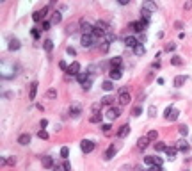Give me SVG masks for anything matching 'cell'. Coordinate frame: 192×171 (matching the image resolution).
Wrapping results in <instances>:
<instances>
[{
    "instance_id": "15",
    "label": "cell",
    "mask_w": 192,
    "mask_h": 171,
    "mask_svg": "<svg viewBox=\"0 0 192 171\" xmlns=\"http://www.w3.org/2000/svg\"><path fill=\"white\" fill-rule=\"evenodd\" d=\"M148 143H149L148 136H144V137H139V139H137V148H139V150H146V148H148Z\"/></svg>"
},
{
    "instance_id": "52",
    "label": "cell",
    "mask_w": 192,
    "mask_h": 171,
    "mask_svg": "<svg viewBox=\"0 0 192 171\" xmlns=\"http://www.w3.org/2000/svg\"><path fill=\"white\" fill-rule=\"evenodd\" d=\"M66 52H68L70 55H77V50H75L73 47H68V50H66Z\"/></svg>"
},
{
    "instance_id": "28",
    "label": "cell",
    "mask_w": 192,
    "mask_h": 171,
    "mask_svg": "<svg viewBox=\"0 0 192 171\" xmlns=\"http://www.w3.org/2000/svg\"><path fill=\"white\" fill-rule=\"evenodd\" d=\"M91 123H101V114L100 112H93V116L89 118Z\"/></svg>"
},
{
    "instance_id": "35",
    "label": "cell",
    "mask_w": 192,
    "mask_h": 171,
    "mask_svg": "<svg viewBox=\"0 0 192 171\" xmlns=\"http://www.w3.org/2000/svg\"><path fill=\"white\" fill-rule=\"evenodd\" d=\"M91 84H93V77H89L87 80H85V82L82 84V88H84L85 91H89V89H91Z\"/></svg>"
},
{
    "instance_id": "31",
    "label": "cell",
    "mask_w": 192,
    "mask_h": 171,
    "mask_svg": "<svg viewBox=\"0 0 192 171\" xmlns=\"http://www.w3.org/2000/svg\"><path fill=\"white\" fill-rule=\"evenodd\" d=\"M43 47H45V50H46V52H50V50L53 48V43H52V39H45V41H43Z\"/></svg>"
},
{
    "instance_id": "48",
    "label": "cell",
    "mask_w": 192,
    "mask_h": 171,
    "mask_svg": "<svg viewBox=\"0 0 192 171\" xmlns=\"http://www.w3.org/2000/svg\"><path fill=\"white\" fill-rule=\"evenodd\" d=\"M174 48H176V43H169V45H165V50L167 52H173Z\"/></svg>"
},
{
    "instance_id": "30",
    "label": "cell",
    "mask_w": 192,
    "mask_h": 171,
    "mask_svg": "<svg viewBox=\"0 0 192 171\" xmlns=\"http://www.w3.org/2000/svg\"><path fill=\"white\" fill-rule=\"evenodd\" d=\"M134 52H135V55H142V54L146 52V48H144V45H142V43H139V45L134 48Z\"/></svg>"
},
{
    "instance_id": "16",
    "label": "cell",
    "mask_w": 192,
    "mask_h": 171,
    "mask_svg": "<svg viewBox=\"0 0 192 171\" xmlns=\"http://www.w3.org/2000/svg\"><path fill=\"white\" fill-rule=\"evenodd\" d=\"M178 150H180V152H183V153H187L188 150H190V144L185 139H181V141H178Z\"/></svg>"
},
{
    "instance_id": "11",
    "label": "cell",
    "mask_w": 192,
    "mask_h": 171,
    "mask_svg": "<svg viewBox=\"0 0 192 171\" xmlns=\"http://www.w3.org/2000/svg\"><path fill=\"white\" fill-rule=\"evenodd\" d=\"M66 71H68L70 75H78V73H80V62H77V61H75V62H71L70 66H68V70H66Z\"/></svg>"
},
{
    "instance_id": "10",
    "label": "cell",
    "mask_w": 192,
    "mask_h": 171,
    "mask_svg": "<svg viewBox=\"0 0 192 171\" xmlns=\"http://www.w3.org/2000/svg\"><path fill=\"white\" fill-rule=\"evenodd\" d=\"M176 153H178V146H167L165 148V159H169V160H173L174 157H176Z\"/></svg>"
},
{
    "instance_id": "53",
    "label": "cell",
    "mask_w": 192,
    "mask_h": 171,
    "mask_svg": "<svg viewBox=\"0 0 192 171\" xmlns=\"http://www.w3.org/2000/svg\"><path fill=\"white\" fill-rule=\"evenodd\" d=\"M62 167H64V171H71V164H70L68 160L64 162V166H62Z\"/></svg>"
},
{
    "instance_id": "45",
    "label": "cell",
    "mask_w": 192,
    "mask_h": 171,
    "mask_svg": "<svg viewBox=\"0 0 192 171\" xmlns=\"http://www.w3.org/2000/svg\"><path fill=\"white\" fill-rule=\"evenodd\" d=\"M50 25H52V21H46V20H45V21H43V25H41V30H48Z\"/></svg>"
},
{
    "instance_id": "1",
    "label": "cell",
    "mask_w": 192,
    "mask_h": 171,
    "mask_svg": "<svg viewBox=\"0 0 192 171\" xmlns=\"http://www.w3.org/2000/svg\"><path fill=\"white\" fill-rule=\"evenodd\" d=\"M130 100H132V95L128 93V89L126 88H121L119 89V96H117L119 105H128V103H130Z\"/></svg>"
},
{
    "instance_id": "8",
    "label": "cell",
    "mask_w": 192,
    "mask_h": 171,
    "mask_svg": "<svg viewBox=\"0 0 192 171\" xmlns=\"http://www.w3.org/2000/svg\"><path fill=\"white\" fill-rule=\"evenodd\" d=\"M146 25H148V23H144L142 20H141V21H132V23H130V29L135 30V32H142V30L146 29Z\"/></svg>"
},
{
    "instance_id": "39",
    "label": "cell",
    "mask_w": 192,
    "mask_h": 171,
    "mask_svg": "<svg viewBox=\"0 0 192 171\" xmlns=\"http://www.w3.org/2000/svg\"><path fill=\"white\" fill-rule=\"evenodd\" d=\"M178 132H180L181 136H187V134H188V126H187V125H180V126H178Z\"/></svg>"
},
{
    "instance_id": "14",
    "label": "cell",
    "mask_w": 192,
    "mask_h": 171,
    "mask_svg": "<svg viewBox=\"0 0 192 171\" xmlns=\"http://www.w3.org/2000/svg\"><path fill=\"white\" fill-rule=\"evenodd\" d=\"M124 45H126L128 48H135V47L139 45V41H137L134 36H128V37H124Z\"/></svg>"
},
{
    "instance_id": "57",
    "label": "cell",
    "mask_w": 192,
    "mask_h": 171,
    "mask_svg": "<svg viewBox=\"0 0 192 171\" xmlns=\"http://www.w3.org/2000/svg\"><path fill=\"white\" fill-rule=\"evenodd\" d=\"M190 7H192V0H187V4H185V9H187V11H188V9H190Z\"/></svg>"
},
{
    "instance_id": "42",
    "label": "cell",
    "mask_w": 192,
    "mask_h": 171,
    "mask_svg": "<svg viewBox=\"0 0 192 171\" xmlns=\"http://www.w3.org/2000/svg\"><path fill=\"white\" fill-rule=\"evenodd\" d=\"M68 155H70V150H68V146H62V148H60V157L68 159Z\"/></svg>"
},
{
    "instance_id": "20",
    "label": "cell",
    "mask_w": 192,
    "mask_h": 171,
    "mask_svg": "<svg viewBox=\"0 0 192 171\" xmlns=\"http://www.w3.org/2000/svg\"><path fill=\"white\" fill-rule=\"evenodd\" d=\"M18 48H20V41L16 37H11L9 39V50L13 52V50H18Z\"/></svg>"
},
{
    "instance_id": "58",
    "label": "cell",
    "mask_w": 192,
    "mask_h": 171,
    "mask_svg": "<svg viewBox=\"0 0 192 171\" xmlns=\"http://www.w3.org/2000/svg\"><path fill=\"white\" fill-rule=\"evenodd\" d=\"M117 2H119L121 6H128V2H130V0H117Z\"/></svg>"
},
{
    "instance_id": "26",
    "label": "cell",
    "mask_w": 192,
    "mask_h": 171,
    "mask_svg": "<svg viewBox=\"0 0 192 171\" xmlns=\"http://www.w3.org/2000/svg\"><path fill=\"white\" fill-rule=\"evenodd\" d=\"M171 64H173V66H181V64H183V59H181L180 55H174V57H171Z\"/></svg>"
},
{
    "instance_id": "37",
    "label": "cell",
    "mask_w": 192,
    "mask_h": 171,
    "mask_svg": "<svg viewBox=\"0 0 192 171\" xmlns=\"http://www.w3.org/2000/svg\"><path fill=\"white\" fill-rule=\"evenodd\" d=\"M87 78H89V75H87V73H78V75H77V80H78L80 84H84Z\"/></svg>"
},
{
    "instance_id": "50",
    "label": "cell",
    "mask_w": 192,
    "mask_h": 171,
    "mask_svg": "<svg viewBox=\"0 0 192 171\" xmlns=\"http://www.w3.org/2000/svg\"><path fill=\"white\" fill-rule=\"evenodd\" d=\"M6 164H7V166H14V164H16V159H14V157H9V159H6Z\"/></svg>"
},
{
    "instance_id": "33",
    "label": "cell",
    "mask_w": 192,
    "mask_h": 171,
    "mask_svg": "<svg viewBox=\"0 0 192 171\" xmlns=\"http://www.w3.org/2000/svg\"><path fill=\"white\" fill-rule=\"evenodd\" d=\"M101 103H103V105H110V107H112L114 98H112V96H103V98H101Z\"/></svg>"
},
{
    "instance_id": "21",
    "label": "cell",
    "mask_w": 192,
    "mask_h": 171,
    "mask_svg": "<svg viewBox=\"0 0 192 171\" xmlns=\"http://www.w3.org/2000/svg\"><path fill=\"white\" fill-rule=\"evenodd\" d=\"M110 66H112V68H123V61H121V57H114V59H110Z\"/></svg>"
},
{
    "instance_id": "27",
    "label": "cell",
    "mask_w": 192,
    "mask_h": 171,
    "mask_svg": "<svg viewBox=\"0 0 192 171\" xmlns=\"http://www.w3.org/2000/svg\"><path fill=\"white\" fill-rule=\"evenodd\" d=\"M60 20H62V14H60L59 11H55V13L52 14V20H50V21H52V23H60Z\"/></svg>"
},
{
    "instance_id": "5",
    "label": "cell",
    "mask_w": 192,
    "mask_h": 171,
    "mask_svg": "<svg viewBox=\"0 0 192 171\" xmlns=\"http://www.w3.org/2000/svg\"><path fill=\"white\" fill-rule=\"evenodd\" d=\"M46 13H48V7L37 9V11L32 13V20H34V21H43V20H45V16H46Z\"/></svg>"
},
{
    "instance_id": "22",
    "label": "cell",
    "mask_w": 192,
    "mask_h": 171,
    "mask_svg": "<svg viewBox=\"0 0 192 171\" xmlns=\"http://www.w3.org/2000/svg\"><path fill=\"white\" fill-rule=\"evenodd\" d=\"M18 143H20V144H29V143H30V134H21V136L18 137Z\"/></svg>"
},
{
    "instance_id": "23",
    "label": "cell",
    "mask_w": 192,
    "mask_h": 171,
    "mask_svg": "<svg viewBox=\"0 0 192 171\" xmlns=\"http://www.w3.org/2000/svg\"><path fill=\"white\" fill-rule=\"evenodd\" d=\"M80 112H82V109L78 105H71V109H70V114L73 116V118H78L80 116Z\"/></svg>"
},
{
    "instance_id": "36",
    "label": "cell",
    "mask_w": 192,
    "mask_h": 171,
    "mask_svg": "<svg viewBox=\"0 0 192 171\" xmlns=\"http://www.w3.org/2000/svg\"><path fill=\"white\" fill-rule=\"evenodd\" d=\"M148 114L151 116V118H155L157 116V105H149L148 107Z\"/></svg>"
},
{
    "instance_id": "6",
    "label": "cell",
    "mask_w": 192,
    "mask_h": 171,
    "mask_svg": "<svg viewBox=\"0 0 192 171\" xmlns=\"http://www.w3.org/2000/svg\"><path fill=\"white\" fill-rule=\"evenodd\" d=\"M142 11L155 13V11H157V4L153 2V0H144V2H142Z\"/></svg>"
},
{
    "instance_id": "61",
    "label": "cell",
    "mask_w": 192,
    "mask_h": 171,
    "mask_svg": "<svg viewBox=\"0 0 192 171\" xmlns=\"http://www.w3.org/2000/svg\"><path fill=\"white\" fill-rule=\"evenodd\" d=\"M174 27H176V29H181V27H183V25H181V21H176V23H174Z\"/></svg>"
},
{
    "instance_id": "4",
    "label": "cell",
    "mask_w": 192,
    "mask_h": 171,
    "mask_svg": "<svg viewBox=\"0 0 192 171\" xmlns=\"http://www.w3.org/2000/svg\"><path fill=\"white\" fill-rule=\"evenodd\" d=\"M94 146H96V144H94L93 141H89V139H84V141L80 143V148H82L84 153H91L93 150H94Z\"/></svg>"
},
{
    "instance_id": "29",
    "label": "cell",
    "mask_w": 192,
    "mask_h": 171,
    "mask_svg": "<svg viewBox=\"0 0 192 171\" xmlns=\"http://www.w3.org/2000/svg\"><path fill=\"white\" fill-rule=\"evenodd\" d=\"M153 146H155V152H164V150L167 148V146H165V143H162V141H157Z\"/></svg>"
},
{
    "instance_id": "17",
    "label": "cell",
    "mask_w": 192,
    "mask_h": 171,
    "mask_svg": "<svg viewBox=\"0 0 192 171\" xmlns=\"http://www.w3.org/2000/svg\"><path fill=\"white\" fill-rule=\"evenodd\" d=\"M101 89H103V91H107V93L112 91V89H114V80H105V82L101 84Z\"/></svg>"
},
{
    "instance_id": "46",
    "label": "cell",
    "mask_w": 192,
    "mask_h": 171,
    "mask_svg": "<svg viewBox=\"0 0 192 171\" xmlns=\"http://www.w3.org/2000/svg\"><path fill=\"white\" fill-rule=\"evenodd\" d=\"M100 109H101V103H98V102H96V103H93V107H91V111H93V112H98Z\"/></svg>"
},
{
    "instance_id": "54",
    "label": "cell",
    "mask_w": 192,
    "mask_h": 171,
    "mask_svg": "<svg viewBox=\"0 0 192 171\" xmlns=\"http://www.w3.org/2000/svg\"><path fill=\"white\" fill-rule=\"evenodd\" d=\"M59 66H60V70H68V64L64 62V61H60V62H59Z\"/></svg>"
},
{
    "instance_id": "38",
    "label": "cell",
    "mask_w": 192,
    "mask_h": 171,
    "mask_svg": "<svg viewBox=\"0 0 192 171\" xmlns=\"http://www.w3.org/2000/svg\"><path fill=\"white\" fill-rule=\"evenodd\" d=\"M110 128H112V126H110L109 123L101 125V130H103V134H105V136H110Z\"/></svg>"
},
{
    "instance_id": "51",
    "label": "cell",
    "mask_w": 192,
    "mask_h": 171,
    "mask_svg": "<svg viewBox=\"0 0 192 171\" xmlns=\"http://www.w3.org/2000/svg\"><path fill=\"white\" fill-rule=\"evenodd\" d=\"M149 171H164V167L158 166V164H155V166H151V169H149Z\"/></svg>"
},
{
    "instance_id": "25",
    "label": "cell",
    "mask_w": 192,
    "mask_h": 171,
    "mask_svg": "<svg viewBox=\"0 0 192 171\" xmlns=\"http://www.w3.org/2000/svg\"><path fill=\"white\" fill-rule=\"evenodd\" d=\"M114 153H116V148L112 144V146H109V150H107V153H105V160H110L114 157Z\"/></svg>"
},
{
    "instance_id": "34",
    "label": "cell",
    "mask_w": 192,
    "mask_h": 171,
    "mask_svg": "<svg viewBox=\"0 0 192 171\" xmlns=\"http://www.w3.org/2000/svg\"><path fill=\"white\" fill-rule=\"evenodd\" d=\"M94 27H98V29H101L103 32H109V25H107V23H105V21H98V23H96Z\"/></svg>"
},
{
    "instance_id": "60",
    "label": "cell",
    "mask_w": 192,
    "mask_h": 171,
    "mask_svg": "<svg viewBox=\"0 0 192 171\" xmlns=\"http://www.w3.org/2000/svg\"><path fill=\"white\" fill-rule=\"evenodd\" d=\"M46 125H48V121H46V119H41V128H45Z\"/></svg>"
},
{
    "instance_id": "19",
    "label": "cell",
    "mask_w": 192,
    "mask_h": 171,
    "mask_svg": "<svg viewBox=\"0 0 192 171\" xmlns=\"http://www.w3.org/2000/svg\"><path fill=\"white\" fill-rule=\"evenodd\" d=\"M185 82H187V77H185V75H178V77H174V86H176V88H181Z\"/></svg>"
},
{
    "instance_id": "24",
    "label": "cell",
    "mask_w": 192,
    "mask_h": 171,
    "mask_svg": "<svg viewBox=\"0 0 192 171\" xmlns=\"http://www.w3.org/2000/svg\"><path fill=\"white\" fill-rule=\"evenodd\" d=\"M43 167H53V159L52 157H43Z\"/></svg>"
},
{
    "instance_id": "59",
    "label": "cell",
    "mask_w": 192,
    "mask_h": 171,
    "mask_svg": "<svg viewBox=\"0 0 192 171\" xmlns=\"http://www.w3.org/2000/svg\"><path fill=\"white\" fill-rule=\"evenodd\" d=\"M151 68H160V62H158V61H155V62L151 64Z\"/></svg>"
},
{
    "instance_id": "9",
    "label": "cell",
    "mask_w": 192,
    "mask_h": 171,
    "mask_svg": "<svg viewBox=\"0 0 192 171\" xmlns=\"http://www.w3.org/2000/svg\"><path fill=\"white\" fill-rule=\"evenodd\" d=\"M80 29H82V32L84 34H93V25L89 23V21H85V20H80Z\"/></svg>"
},
{
    "instance_id": "2",
    "label": "cell",
    "mask_w": 192,
    "mask_h": 171,
    "mask_svg": "<svg viewBox=\"0 0 192 171\" xmlns=\"http://www.w3.org/2000/svg\"><path fill=\"white\" fill-rule=\"evenodd\" d=\"M178 116H180V111L174 109V107H167V109H165V114H164V118H165L167 121H176Z\"/></svg>"
},
{
    "instance_id": "7",
    "label": "cell",
    "mask_w": 192,
    "mask_h": 171,
    "mask_svg": "<svg viewBox=\"0 0 192 171\" xmlns=\"http://www.w3.org/2000/svg\"><path fill=\"white\" fill-rule=\"evenodd\" d=\"M109 77H110V80H119L123 77V68H110Z\"/></svg>"
},
{
    "instance_id": "55",
    "label": "cell",
    "mask_w": 192,
    "mask_h": 171,
    "mask_svg": "<svg viewBox=\"0 0 192 171\" xmlns=\"http://www.w3.org/2000/svg\"><path fill=\"white\" fill-rule=\"evenodd\" d=\"M64 167H60L59 164H53V167H52V171H62Z\"/></svg>"
},
{
    "instance_id": "18",
    "label": "cell",
    "mask_w": 192,
    "mask_h": 171,
    "mask_svg": "<svg viewBox=\"0 0 192 171\" xmlns=\"http://www.w3.org/2000/svg\"><path fill=\"white\" fill-rule=\"evenodd\" d=\"M36 93H37V82H32L30 84V91H29V100H34Z\"/></svg>"
},
{
    "instance_id": "3",
    "label": "cell",
    "mask_w": 192,
    "mask_h": 171,
    "mask_svg": "<svg viewBox=\"0 0 192 171\" xmlns=\"http://www.w3.org/2000/svg\"><path fill=\"white\" fill-rule=\"evenodd\" d=\"M94 39H96V37H94L93 34H84L82 39H80V43H82V47H84V48H91V47H93V43H94Z\"/></svg>"
},
{
    "instance_id": "12",
    "label": "cell",
    "mask_w": 192,
    "mask_h": 171,
    "mask_svg": "<svg viewBox=\"0 0 192 171\" xmlns=\"http://www.w3.org/2000/svg\"><path fill=\"white\" fill-rule=\"evenodd\" d=\"M128 134H130V125H121L119 130H117V137L123 139V137H126Z\"/></svg>"
},
{
    "instance_id": "41",
    "label": "cell",
    "mask_w": 192,
    "mask_h": 171,
    "mask_svg": "<svg viewBox=\"0 0 192 171\" xmlns=\"http://www.w3.org/2000/svg\"><path fill=\"white\" fill-rule=\"evenodd\" d=\"M144 164H148V166H155L157 160H155V157H144Z\"/></svg>"
},
{
    "instance_id": "43",
    "label": "cell",
    "mask_w": 192,
    "mask_h": 171,
    "mask_svg": "<svg viewBox=\"0 0 192 171\" xmlns=\"http://www.w3.org/2000/svg\"><path fill=\"white\" fill-rule=\"evenodd\" d=\"M114 39H116L114 34H110V32H107V34H105V41H107V43H112Z\"/></svg>"
},
{
    "instance_id": "47",
    "label": "cell",
    "mask_w": 192,
    "mask_h": 171,
    "mask_svg": "<svg viewBox=\"0 0 192 171\" xmlns=\"http://www.w3.org/2000/svg\"><path fill=\"white\" fill-rule=\"evenodd\" d=\"M141 112H142L141 107H134V109H132V116H139Z\"/></svg>"
},
{
    "instance_id": "13",
    "label": "cell",
    "mask_w": 192,
    "mask_h": 171,
    "mask_svg": "<svg viewBox=\"0 0 192 171\" xmlns=\"http://www.w3.org/2000/svg\"><path fill=\"white\" fill-rule=\"evenodd\" d=\"M119 114H121L119 107H110L109 112H107V118H109V119H116V118H119Z\"/></svg>"
},
{
    "instance_id": "49",
    "label": "cell",
    "mask_w": 192,
    "mask_h": 171,
    "mask_svg": "<svg viewBox=\"0 0 192 171\" xmlns=\"http://www.w3.org/2000/svg\"><path fill=\"white\" fill-rule=\"evenodd\" d=\"M109 47H110V43H107V41H105L103 45H101V52H103V54H107V52H109Z\"/></svg>"
},
{
    "instance_id": "40",
    "label": "cell",
    "mask_w": 192,
    "mask_h": 171,
    "mask_svg": "<svg viewBox=\"0 0 192 171\" xmlns=\"http://www.w3.org/2000/svg\"><path fill=\"white\" fill-rule=\"evenodd\" d=\"M46 98H50V100L57 98V89H48L46 91Z\"/></svg>"
},
{
    "instance_id": "32",
    "label": "cell",
    "mask_w": 192,
    "mask_h": 171,
    "mask_svg": "<svg viewBox=\"0 0 192 171\" xmlns=\"http://www.w3.org/2000/svg\"><path fill=\"white\" fill-rule=\"evenodd\" d=\"M148 139H149V141H157V139H158V132H157V130H149V132H148Z\"/></svg>"
},
{
    "instance_id": "56",
    "label": "cell",
    "mask_w": 192,
    "mask_h": 171,
    "mask_svg": "<svg viewBox=\"0 0 192 171\" xmlns=\"http://www.w3.org/2000/svg\"><path fill=\"white\" fill-rule=\"evenodd\" d=\"M32 36L37 39V37H39V30H37V29H32Z\"/></svg>"
},
{
    "instance_id": "44",
    "label": "cell",
    "mask_w": 192,
    "mask_h": 171,
    "mask_svg": "<svg viewBox=\"0 0 192 171\" xmlns=\"http://www.w3.org/2000/svg\"><path fill=\"white\" fill-rule=\"evenodd\" d=\"M37 137H39V139H48L46 130H39V132H37Z\"/></svg>"
}]
</instances>
